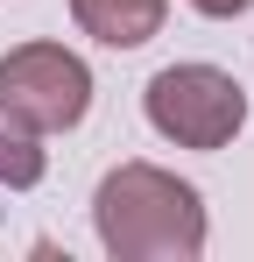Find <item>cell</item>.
I'll list each match as a JSON object with an SVG mask.
<instances>
[{"label": "cell", "instance_id": "1", "mask_svg": "<svg viewBox=\"0 0 254 262\" xmlns=\"http://www.w3.org/2000/svg\"><path fill=\"white\" fill-rule=\"evenodd\" d=\"M92 227L113 262H198L205 255V199L163 163H120L92 191Z\"/></svg>", "mask_w": 254, "mask_h": 262}, {"label": "cell", "instance_id": "2", "mask_svg": "<svg viewBox=\"0 0 254 262\" xmlns=\"http://www.w3.org/2000/svg\"><path fill=\"white\" fill-rule=\"evenodd\" d=\"M148 128L176 149H233V135L247 128V85L219 64H163L141 92Z\"/></svg>", "mask_w": 254, "mask_h": 262}, {"label": "cell", "instance_id": "3", "mask_svg": "<svg viewBox=\"0 0 254 262\" xmlns=\"http://www.w3.org/2000/svg\"><path fill=\"white\" fill-rule=\"evenodd\" d=\"M92 114V64L64 43H14L0 57V121L21 135H71Z\"/></svg>", "mask_w": 254, "mask_h": 262}, {"label": "cell", "instance_id": "4", "mask_svg": "<svg viewBox=\"0 0 254 262\" xmlns=\"http://www.w3.org/2000/svg\"><path fill=\"white\" fill-rule=\"evenodd\" d=\"M71 21L106 50H141L163 36L169 0H71Z\"/></svg>", "mask_w": 254, "mask_h": 262}, {"label": "cell", "instance_id": "5", "mask_svg": "<svg viewBox=\"0 0 254 262\" xmlns=\"http://www.w3.org/2000/svg\"><path fill=\"white\" fill-rule=\"evenodd\" d=\"M42 170H49L42 142L0 121V191H36V184H42Z\"/></svg>", "mask_w": 254, "mask_h": 262}, {"label": "cell", "instance_id": "6", "mask_svg": "<svg viewBox=\"0 0 254 262\" xmlns=\"http://www.w3.org/2000/svg\"><path fill=\"white\" fill-rule=\"evenodd\" d=\"M191 7H198L205 21H240V14H247L254 0H191Z\"/></svg>", "mask_w": 254, "mask_h": 262}]
</instances>
